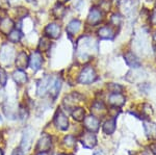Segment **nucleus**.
Listing matches in <instances>:
<instances>
[{
	"instance_id": "nucleus-20",
	"label": "nucleus",
	"mask_w": 156,
	"mask_h": 155,
	"mask_svg": "<svg viewBox=\"0 0 156 155\" xmlns=\"http://www.w3.org/2000/svg\"><path fill=\"white\" fill-rule=\"evenodd\" d=\"M103 132L106 134H112L115 130V118L114 117L112 119H109L103 124Z\"/></svg>"
},
{
	"instance_id": "nucleus-24",
	"label": "nucleus",
	"mask_w": 156,
	"mask_h": 155,
	"mask_svg": "<svg viewBox=\"0 0 156 155\" xmlns=\"http://www.w3.org/2000/svg\"><path fill=\"white\" fill-rule=\"evenodd\" d=\"M90 111H93L94 114H96V116H102L103 112L105 111V106L102 102H96V103H94V105L92 106Z\"/></svg>"
},
{
	"instance_id": "nucleus-41",
	"label": "nucleus",
	"mask_w": 156,
	"mask_h": 155,
	"mask_svg": "<svg viewBox=\"0 0 156 155\" xmlns=\"http://www.w3.org/2000/svg\"><path fill=\"white\" fill-rule=\"evenodd\" d=\"M17 0H9V2H16Z\"/></svg>"
},
{
	"instance_id": "nucleus-32",
	"label": "nucleus",
	"mask_w": 156,
	"mask_h": 155,
	"mask_svg": "<svg viewBox=\"0 0 156 155\" xmlns=\"http://www.w3.org/2000/svg\"><path fill=\"white\" fill-rule=\"evenodd\" d=\"M0 9H9V0H0Z\"/></svg>"
},
{
	"instance_id": "nucleus-12",
	"label": "nucleus",
	"mask_w": 156,
	"mask_h": 155,
	"mask_svg": "<svg viewBox=\"0 0 156 155\" xmlns=\"http://www.w3.org/2000/svg\"><path fill=\"white\" fill-rule=\"evenodd\" d=\"M45 33L51 39H57L60 36V27L56 23H50L45 28Z\"/></svg>"
},
{
	"instance_id": "nucleus-18",
	"label": "nucleus",
	"mask_w": 156,
	"mask_h": 155,
	"mask_svg": "<svg viewBox=\"0 0 156 155\" xmlns=\"http://www.w3.org/2000/svg\"><path fill=\"white\" fill-rule=\"evenodd\" d=\"M12 27H14V22L9 18H5L0 22V31L4 34H9L12 30Z\"/></svg>"
},
{
	"instance_id": "nucleus-43",
	"label": "nucleus",
	"mask_w": 156,
	"mask_h": 155,
	"mask_svg": "<svg viewBox=\"0 0 156 155\" xmlns=\"http://www.w3.org/2000/svg\"><path fill=\"white\" fill-rule=\"evenodd\" d=\"M27 1H28V2H30V1H32V0H27Z\"/></svg>"
},
{
	"instance_id": "nucleus-23",
	"label": "nucleus",
	"mask_w": 156,
	"mask_h": 155,
	"mask_svg": "<svg viewBox=\"0 0 156 155\" xmlns=\"http://www.w3.org/2000/svg\"><path fill=\"white\" fill-rule=\"evenodd\" d=\"M84 109L82 108V107H76V108H74L73 109V111H72V117H73V119L75 120V121H78V122H80V121H83L84 120Z\"/></svg>"
},
{
	"instance_id": "nucleus-15",
	"label": "nucleus",
	"mask_w": 156,
	"mask_h": 155,
	"mask_svg": "<svg viewBox=\"0 0 156 155\" xmlns=\"http://www.w3.org/2000/svg\"><path fill=\"white\" fill-rule=\"evenodd\" d=\"M28 65H29V57L27 56V54L25 52H20L16 58V66L20 70H23L25 68H27Z\"/></svg>"
},
{
	"instance_id": "nucleus-28",
	"label": "nucleus",
	"mask_w": 156,
	"mask_h": 155,
	"mask_svg": "<svg viewBox=\"0 0 156 155\" xmlns=\"http://www.w3.org/2000/svg\"><path fill=\"white\" fill-rule=\"evenodd\" d=\"M64 144L66 145L67 147H73L75 144H76V139L73 136H67L64 139Z\"/></svg>"
},
{
	"instance_id": "nucleus-37",
	"label": "nucleus",
	"mask_w": 156,
	"mask_h": 155,
	"mask_svg": "<svg viewBox=\"0 0 156 155\" xmlns=\"http://www.w3.org/2000/svg\"><path fill=\"white\" fill-rule=\"evenodd\" d=\"M37 155H49V153L47 151H45V152H40V153Z\"/></svg>"
},
{
	"instance_id": "nucleus-42",
	"label": "nucleus",
	"mask_w": 156,
	"mask_h": 155,
	"mask_svg": "<svg viewBox=\"0 0 156 155\" xmlns=\"http://www.w3.org/2000/svg\"><path fill=\"white\" fill-rule=\"evenodd\" d=\"M2 122V118H1V116H0V123Z\"/></svg>"
},
{
	"instance_id": "nucleus-6",
	"label": "nucleus",
	"mask_w": 156,
	"mask_h": 155,
	"mask_svg": "<svg viewBox=\"0 0 156 155\" xmlns=\"http://www.w3.org/2000/svg\"><path fill=\"white\" fill-rule=\"evenodd\" d=\"M54 124L59 130H67L68 127H69V120L62 111H58L55 114Z\"/></svg>"
},
{
	"instance_id": "nucleus-13",
	"label": "nucleus",
	"mask_w": 156,
	"mask_h": 155,
	"mask_svg": "<svg viewBox=\"0 0 156 155\" xmlns=\"http://www.w3.org/2000/svg\"><path fill=\"white\" fill-rule=\"evenodd\" d=\"M108 102L115 107H120L125 103V97L120 93H112L108 98Z\"/></svg>"
},
{
	"instance_id": "nucleus-2",
	"label": "nucleus",
	"mask_w": 156,
	"mask_h": 155,
	"mask_svg": "<svg viewBox=\"0 0 156 155\" xmlns=\"http://www.w3.org/2000/svg\"><path fill=\"white\" fill-rule=\"evenodd\" d=\"M96 79H97V74L95 72L94 68L90 66H87L81 71V73H80L78 81L82 84H90L93 83Z\"/></svg>"
},
{
	"instance_id": "nucleus-9",
	"label": "nucleus",
	"mask_w": 156,
	"mask_h": 155,
	"mask_svg": "<svg viewBox=\"0 0 156 155\" xmlns=\"http://www.w3.org/2000/svg\"><path fill=\"white\" fill-rule=\"evenodd\" d=\"M99 119L95 116H87L84 118V126L90 132H96L99 129Z\"/></svg>"
},
{
	"instance_id": "nucleus-38",
	"label": "nucleus",
	"mask_w": 156,
	"mask_h": 155,
	"mask_svg": "<svg viewBox=\"0 0 156 155\" xmlns=\"http://www.w3.org/2000/svg\"><path fill=\"white\" fill-rule=\"evenodd\" d=\"M67 1H69V0H58V3H65V2H67Z\"/></svg>"
},
{
	"instance_id": "nucleus-36",
	"label": "nucleus",
	"mask_w": 156,
	"mask_h": 155,
	"mask_svg": "<svg viewBox=\"0 0 156 155\" xmlns=\"http://www.w3.org/2000/svg\"><path fill=\"white\" fill-rule=\"evenodd\" d=\"M150 149H151V151L153 152V154L156 155V144H152V145H151Z\"/></svg>"
},
{
	"instance_id": "nucleus-29",
	"label": "nucleus",
	"mask_w": 156,
	"mask_h": 155,
	"mask_svg": "<svg viewBox=\"0 0 156 155\" xmlns=\"http://www.w3.org/2000/svg\"><path fill=\"white\" fill-rule=\"evenodd\" d=\"M7 81V74L3 68H0V86H4Z\"/></svg>"
},
{
	"instance_id": "nucleus-10",
	"label": "nucleus",
	"mask_w": 156,
	"mask_h": 155,
	"mask_svg": "<svg viewBox=\"0 0 156 155\" xmlns=\"http://www.w3.org/2000/svg\"><path fill=\"white\" fill-rule=\"evenodd\" d=\"M51 145H52V142H51V137L48 134H43L41 136V139H39L37 142V149L39 150L40 152H45V151H48V150L51 148Z\"/></svg>"
},
{
	"instance_id": "nucleus-16",
	"label": "nucleus",
	"mask_w": 156,
	"mask_h": 155,
	"mask_svg": "<svg viewBox=\"0 0 156 155\" xmlns=\"http://www.w3.org/2000/svg\"><path fill=\"white\" fill-rule=\"evenodd\" d=\"M12 79L16 83L18 84H24L26 83L27 80H28V77H27V74L25 73L23 70H16V71L12 73Z\"/></svg>"
},
{
	"instance_id": "nucleus-7",
	"label": "nucleus",
	"mask_w": 156,
	"mask_h": 155,
	"mask_svg": "<svg viewBox=\"0 0 156 155\" xmlns=\"http://www.w3.org/2000/svg\"><path fill=\"white\" fill-rule=\"evenodd\" d=\"M43 64V56L40 51H34L31 53L29 57V67L34 71H37L42 67Z\"/></svg>"
},
{
	"instance_id": "nucleus-22",
	"label": "nucleus",
	"mask_w": 156,
	"mask_h": 155,
	"mask_svg": "<svg viewBox=\"0 0 156 155\" xmlns=\"http://www.w3.org/2000/svg\"><path fill=\"white\" fill-rule=\"evenodd\" d=\"M135 47L137 48L138 51L146 52V50H147V42H146V39L143 36L136 37V39H135Z\"/></svg>"
},
{
	"instance_id": "nucleus-44",
	"label": "nucleus",
	"mask_w": 156,
	"mask_h": 155,
	"mask_svg": "<svg viewBox=\"0 0 156 155\" xmlns=\"http://www.w3.org/2000/svg\"><path fill=\"white\" fill-rule=\"evenodd\" d=\"M59 155H67V154H59Z\"/></svg>"
},
{
	"instance_id": "nucleus-14",
	"label": "nucleus",
	"mask_w": 156,
	"mask_h": 155,
	"mask_svg": "<svg viewBox=\"0 0 156 155\" xmlns=\"http://www.w3.org/2000/svg\"><path fill=\"white\" fill-rule=\"evenodd\" d=\"M124 58H125V62H126V64L129 67H131V68L137 69L138 67L140 66V59H138L137 57L132 53V52H127V53L124 55Z\"/></svg>"
},
{
	"instance_id": "nucleus-5",
	"label": "nucleus",
	"mask_w": 156,
	"mask_h": 155,
	"mask_svg": "<svg viewBox=\"0 0 156 155\" xmlns=\"http://www.w3.org/2000/svg\"><path fill=\"white\" fill-rule=\"evenodd\" d=\"M51 86H52L51 76H49V75L44 76L41 80L39 81V83H37V95H39V96H44V95L50 90Z\"/></svg>"
},
{
	"instance_id": "nucleus-39",
	"label": "nucleus",
	"mask_w": 156,
	"mask_h": 155,
	"mask_svg": "<svg viewBox=\"0 0 156 155\" xmlns=\"http://www.w3.org/2000/svg\"><path fill=\"white\" fill-rule=\"evenodd\" d=\"M94 155H104L102 153V152H96V153H95Z\"/></svg>"
},
{
	"instance_id": "nucleus-45",
	"label": "nucleus",
	"mask_w": 156,
	"mask_h": 155,
	"mask_svg": "<svg viewBox=\"0 0 156 155\" xmlns=\"http://www.w3.org/2000/svg\"><path fill=\"white\" fill-rule=\"evenodd\" d=\"M115 1H119V0H115Z\"/></svg>"
},
{
	"instance_id": "nucleus-21",
	"label": "nucleus",
	"mask_w": 156,
	"mask_h": 155,
	"mask_svg": "<svg viewBox=\"0 0 156 155\" xmlns=\"http://www.w3.org/2000/svg\"><path fill=\"white\" fill-rule=\"evenodd\" d=\"M60 87H62V79L60 78H56L52 83L51 87H50V94L53 98H56V96L58 95Z\"/></svg>"
},
{
	"instance_id": "nucleus-46",
	"label": "nucleus",
	"mask_w": 156,
	"mask_h": 155,
	"mask_svg": "<svg viewBox=\"0 0 156 155\" xmlns=\"http://www.w3.org/2000/svg\"><path fill=\"white\" fill-rule=\"evenodd\" d=\"M0 22H1V20H0Z\"/></svg>"
},
{
	"instance_id": "nucleus-34",
	"label": "nucleus",
	"mask_w": 156,
	"mask_h": 155,
	"mask_svg": "<svg viewBox=\"0 0 156 155\" xmlns=\"http://www.w3.org/2000/svg\"><path fill=\"white\" fill-rule=\"evenodd\" d=\"M151 22H152L153 25H156V11H154L152 16H151Z\"/></svg>"
},
{
	"instance_id": "nucleus-11",
	"label": "nucleus",
	"mask_w": 156,
	"mask_h": 155,
	"mask_svg": "<svg viewBox=\"0 0 156 155\" xmlns=\"http://www.w3.org/2000/svg\"><path fill=\"white\" fill-rule=\"evenodd\" d=\"M102 20V12L100 9H92L90 11V14H89V17H87V22H89L90 25L92 26H95V25L99 24Z\"/></svg>"
},
{
	"instance_id": "nucleus-1",
	"label": "nucleus",
	"mask_w": 156,
	"mask_h": 155,
	"mask_svg": "<svg viewBox=\"0 0 156 155\" xmlns=\"http://www.w3.org/2000/svg\"><path fill=\"white\" fill-rule=\"evenodd\" d=\"M97 50V45L96 42L90 37H83L79 40L77 46V54L78 58L81 61H87L90 55H92V53Z\"/></svg>"
},
{
	"instance_id": "nucleus-33",
	"label": "nucleus",
	"mask_w": 156,
	"mask_h": 155,
	"mask_svg": "<svg viewBox=\"0 0 156 155\" xmlns=\"http://www.w3.org/2000/svg\"><path fill=\"white\" fill-rule=\"evenodd\" d=\"M12 155H24V152H23V150H21L20 148H17L12 151Z\"/></svg>"
},
{
	"instance_id": "nucleus-17",
	"label": "nucleus",
	"mask_w": 156,
	"mask_h": 155,
	"mask_svg": "<svg viewBox=\"0 0 156 155\" xmlns=\"http://www.w3.org/2000/svg\"><path fill=\"white\" fill-rule=\"evenodd\" d=\"M98 36L101 37V39L112 40V39H114V37H115V31L112 27L104 26V27H101V28L98 30Z\"/></svg>"
},
{
	"instance_id": "nucleus-4",
	"label": "nucleus",
	"mask_w": 156,
	"mask_h": 155,
	"mask_svg": "<svg viewBox=\"0 0 156 155\" xmlns=\"http://www.w3.org/2000/svg\"><path fill=\"white\" fill-rule=\"evenodd\" d=\"M34 137V129L30 128V127H27L23 132V136H22V141H21V148L23 149V151H28L30 146H31Z\"/></svg>"
},
{
	"instance_id": "nucleus-31",
	"label": "nucleus",
	"mask_w": 156,
	"mask_h": 155,
	"mask_svg": "<svg viewBox=\"0 0 156 155\" xmlns=\"http://www.w3.org/2000/svg\"><path fill=\"white\" fill-rule=\"evenodd\" d=\"M107 87L112 93H120V92L122 91V86L117 83H109L107 86Z\"/></svg>"
},
{
	"instance_id": "nucleus-27",
	"label": "nucleus",
	"mask_w": 156,
	"mask_h": 155,
	"mask_svg": "<svg viewBox=\"0 0 156 155\" xmlns=\"http://www.w3.org/2000/svg\"><path fill=\"white\" fill-rule=\"evenodd\" d=\"M50 46H51V43L48 39L46 37H42L41 41H40V44H39V50L40 52H44V51H47L49 50Z\"/></svg>"
},
{
	"instance_id": "nucleus-30",
	"label": "nucleus",
	"mask_w": 156,
	"mask_h": 155,
	"mask_svg": "<svg viewBox=\"0 0 156 155\" xmlns=\"http://www.w3.org/2000/svg\"><path fill=\"white\" fill-rule=\"evenodd\" d=\"M110 21H112V24L115 25V26H120L121 23H122V17H121L119 14H115V15H112Z\"/></svg>"
},
{
	"instance_id": "nucleus-8",
	"label": "nucleus",
	"mask_w": 156,
	"mask_h": 155,
	"mask_svg": "<svg viewBox=\"0 0 156 155\" xmlns=\"http://www.w3.org/2000/svg\"><path fill=\"white\" fill-rule=\"evenodd\" d=\"M81 144L84 148L92 149L97 145V139L96 136L94 134V132H87L83 134V136L81 137Z\"/></svg>"
},
{
	"instance_id": "nucleus-35",
	"label": "nucleus",
	"mask_w": 156,
	"mask_h": 155,
	"mask_svg": "<svg viewBox=\"0 0 156 155\" xmlns=\"http://www.w3.org/2000/svg\"><path fill=\"white\" fill-rule=\"evenodd\" d=\"M4 99H5V95L2 91H0V103H2L4 101Z\"/></svg>"
},
{
	"instance_id": "nucleus-40",
	"label": "nucleus",
	"mask_w": 156,
	"mask_h": 155,
	"mask_svg": "<svg viewBox=\"0 0 156 155\" xmlns=\"http://www.w3.org/2000/svg\"><path fill=\"white\" fill-rule=\"evenodd\" d=\"M0 155H3V151L1 149H0Z\"/></svg>"
},
{
	"instance_id": "nucleus-25",
	"label": "nucleus",
	"mask_w": 156,
	"mask_h": 155,
	"mask_svg": "<svg viewBox=\"0 0 156 155\" xmlns=\"http://www.w3.org/2000/svg\"><path fill=\"white\" fill-rule=\"evenodd\" d=\"M52 12H53V15L55 16V18L62 19V17L65 16V14H66V7L62 5V3H58L53 7V11Z\"/></svg>"
},
{
	"instance_id": "nucleus-26",
	"label": "nucleus",
	"mask_w": 156,
	"mask_h": 155,
	"mask_svg": "<svg viewBox=\"0 0 156 155\" xmlns=\"http://www.w3.org/2000/svg\"><path fill=\"white\" fill-rule=\"evenodd\" d=\"M22 37V32L18 29H12L9 33V40L12 43H18Z\"/></svg>"
},
{
	"instance_id": "nucleus-19",
	"label": "nucleus",
	"mask_w": 156,
	"mask_h": 155,
	"mask_svg": "<svg viewBox=\"0 0 156 155\" xmlns=\"http://www.w3.org/2000/svg\"><path fill=\"white\" fill-rule=\"evenodd\" d=\"M80 28H81V22L79 20H72L67 26V32L70 36H72V34L77 33Z\"/></svg>"
},
{
	"instance_id": "nucleus-3",
	"label": "nucleus",
	"mask_w": 156,
	"mask_h": 155,
	"mask_svg": "<svg viewBox=\"0 0 156 155\" xmlns=\"http://www.w3.org/2000/svg\"><path fill=\"white\" fill-rule=\"evenodd\" d=\"M15 49L14 47L9 44H4L0 49V61L5 65H9L14 61Z\"/></svg>"
}]
</instances>
